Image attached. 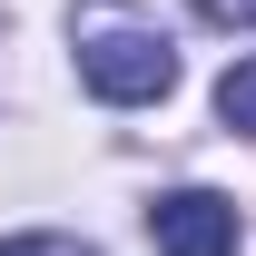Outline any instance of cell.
I'll list each match as a JSON object with an SVG mask.
<instances>
[{
  "instance_id": "5",
  "label": "cell",
  "mask_w": 256,
  "mask_h": 256,
  "mask_svg": "<svg viewBox=\"0 0 256 256\" xmlns=\"http://www.w3.org/2000/svg\"><path fill=\"white\" fill-rule=\"evenodd\" d=\"M197 10H207L217 30H256V0H197Z\"/></svg>"
},
{
  "instance_id": "4",
  "label": "cell",
  "mask_w": 256,
  "mask_h": 256,
  "mask_svg": "<svg viewBox=\"0 0 256 256\" xmlns=\"http://www.w3.org/2000/svg\"><path fill=\"white\" fill-rule=\"evenodd\" d=\"M0 256H98V246H79V236H60V226H40V236H10Z\"/></svg>"
},
{
  "instance_id": "2",
  "label": "cell",
  "mask_w": 256,
  "mask_h": 256,
  "mask_svg": "<svg viewBox=\"0 0 256 256\" xmlns=\"http://www.w3.org/2000/svg\"><path fill=\"white\" fill-rule=\"evenodd\" d=\"M236 197L217 188H168L158 207H148V236H158V256H236Z\"/></svg>"
},
{
  "instance_id": "3",
  "label": "cell",
  "mask_w": 256,
  "mask_h": 256,
  "mask_svg": "<svg viewBox=\"0 0 256 256\" xmlns=\"http://www.w3.org/2000/svg\"><path fill=\"white\" fill-rule=\"evenodd\" d=\"M217 118L236 128V138H256V60H236V69L217 79Z\"/></svg>"
},
{
  "instance_id": "1",
  "label": "cell",
  "mask_w": 256,
  "mask_h": 256,
  "mask_svg": "<svg viewBox=\"0 0 256 256\" xmlns=\"http://www.w3.org/2000/svg\"><path fill=\"white\" fill-rule=\"evenodd\" d=\"M79 79H89L108 108H148V98L178 89V50H168L158 20H138L118 0H89V10H79Z\"/></svg>"
}]
</instances>
